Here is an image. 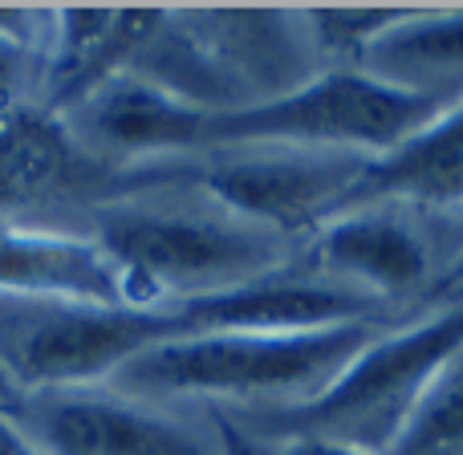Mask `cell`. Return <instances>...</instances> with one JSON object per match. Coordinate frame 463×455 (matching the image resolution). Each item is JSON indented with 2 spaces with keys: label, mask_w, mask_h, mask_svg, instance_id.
<instances>
[{
  "label": "cell",
  "mask_w": 463,
  "mask_h": 455,
  "mask_svg": "<svg viewBox=\"0 0 463 455\" xmlns=\"http://www.w3.org/2000/svg\"><path fill=\"white\" fill-rule=\"evenodd\" d=\"M415 8L419 5H309L297 13L313 45L334 57H350V65H358V57L394 24L407 21Z\"/></svg>",
  "instance_id": "5bb4252c"
},
{
  "label": "cell",
  "mask_w": 463,
  "mask_h": 455,
  "mask_svg": "<svg viewBox=\"0 0 463 455\" xmlns=\"http://www.w3.org/2000/svg\"><path fill=\"white\" fill-rule=\"evenodd\" d=\"M313 264L366 297L427 293L431 248L394 208H354L313 228Z\"/></svg>",
  "instance_id": "9c48e42d"
},
{
  "label": "cell",
  "mask_w": 463,
  "mask_h": 455,
  "mask_svg": "<svg viewBox=\"0 0 463 455\" xmlns=\"http://www.w3.org/2000/svg\"><path fill=\"white\" fill-rule=\"evenodd\" d=\"M216 440H220V448H224V455H256L252 440L244 435V427L228 423V419H220L216 423Z\"/></svg>",
  "instance_id": "ac0fdd59"
},
{
  "label": "cell",
  "mask_w": 463,
  "mask_h": 455,
  "mask_svg": "<svg viewBox=\"0 0 463 455\" xmlns=\"http://www.w3.org/2000/svg\"><path fill=\"white\" fill-rule=\"evenodd\" d=\"M456 293H463V248L456 252V261H451L448 269L435 272V280L427 285L423 301H427V305H435V301H448V297H456Z\"/></svg>",
  "instance_id": "9a60e30c"
},
{
  "label": "cell",
  "mask_w": 463,
  "mask_h": 455,
  "mask_svg": "<svg viewBox=\"0 0 463 455\" xmlns=\"http://www.w3.org/2000/svg\"><path fill=\"white\" fill-rule=\"evenodd\" d=\"M354 70L374 73L394 86L463 94V8L419 5L407 21L378 37Z\"/></svg>",
  "instance_id": "8fae6325"
},
{
  "label": "cell",
  "mask_w": 463,
  "mask_h": 455,
  "mask_svg": "<svg viewBox=\"0 0 463 455\" xmlns=\"http://www.w3.org/2000/svg\"><path fill=\"white\" fill-rule=\"evenodd\" d=\"M399 204H419V208L463 204V98H456L411 138H402L394 151L362 163L358 179L345 187L329 216L354 208H399Z\"/></svg>",
  "instance_id": "30bf717a"
},
{
  "label": "cell",
  "mask_w": 463,
  "mask_h": 455,
  "mask_svg": "<svg viewBox=\"0 0 463 455\" xmlns=\"http://www.w3.org/2000/svg\"><path fill=\"white\" fill-rule=\"evenodd\" d=\"M459 346L463 305H443L407 329H378L326 391L260 415L264 435H277L280 443L326 440L386 455L435 370Z\"/></svg>",
  "instance_id": "5b68a950"
},
{
  "label": "cell",
  "mask_w": 463,
  "mask_h": 455,
  "mask_svg": "<svg viewBox=\"0 0 463 455\" xmlns=\"http://www.w3.org/2000/svg\"><path fill=\"white\" fill-rule=\"evenodd\" d=\"M24 427L41 455H224L187 423L118 391H45L24 399Z\"/></svg>",
  "instance_id": "52a82bcc"
},
{
  "label": "cell",
  "mask_w": 463,
  "mask_h": 455,
  "mask_svg": "<svg viewBox=\"0 0 463 455\" xmlns=\"http://www.w3.org/2000/svg\"><path fill=\"white\" fill-rule=\"evenodd\" d=\"M195 334L203 326L192 297L155 309L0 297V383L21 399L98 386L138 354Z\"/></svg>",
  "instance_id": "277c9868"
},
{
  "label": "cell",
  "mask_w": 463,
  "mask_h": 455,
  "mask_svg": "<svg viewBox=\"0 0 463 455\" xmlns=\"http://www.w3.org/2000/svg\"><path fill=\"white\" fill-rule=\"evenodd\" d=\"M280 455H378V451L345 448V443H326V440H288Z\"/></svg>",
  "instance_id": "e0dca14e"
},
{
  "label": "cell",
  "mask_w": 463,
  "mask_h": 455,
  "mask_svg": "<svg viewBox=\"0 0 463 455\" xmlns=\"http://www.w3.org/2000/svg\"><path fill=\"white\" fill-rule=\"evenodd\" d=\"M386 455H463V346L435 370Z\"/></svg>",
  "instance_id": "4fadbf2b"
},
{
  "label": "cell",
  "mask_w": 463,
  "mask_h": 455,
  "mask_svg": "<svg viewBox=\"0 0 463 455\" xmlns=\"http://www.w3.org/2000/svg\"><path fill=\"white\" fill-rule=\"evenodd\" d=\"M362 155L305 151V147H232L195 159L151 163L135 171V184H184L240 220H252L280 236L313 232L334 212L345 187L358 179Z\"/></svg>",
  "instance_id": "8992f818"
},
{
  "label": "cell",
  "mask_w": 463,
  "mask_h": 455,
  "mask_svg": "<svg viewBox=\"0 0 463 455\" xmlns=\"http://www.w3.org/2000/svg\"><path fill=\"white\" fill-rule=\"evenodd\" d=\"M0 297L143 309L94 236L0 220Z\"/></svg>",
  "instance_id": "ba28073f"
},
{
  "label": "cell",
  "mask_w": 463,
  "mask_h": 455,
  "mask_svg": "<svg viewBox=\"0 0 463 455\" xmlns=\"http://www.w3.org/2000/svg\"><path fill=\"white\" fill-rule=\"evenodd\" d=\"M86 147L61 114L41 102L0 114V208L29 204L70 187L86 163Z\"/></svg>",
  "instance_id": "7c38bea8"
},
{
  "label": "cell",
  "mask_w": 463,
  "mask_h": 455,
  "mask_svg": "<svg viewBox=\"0 0 463 455\" xmlns=\"http://www.w3.org/2000/svg\"><path fill=\"white\" fill-rule=\"evenodd\" d=\"M463 94H431L383 81L354 65L321 70L305 86L232 110H203L195 127V155L232 147H305L374 159L411 138Z\"/></svg>",
  "instance_id": "3957f363"
},
{
  "label": "cell",
  "mask_w": 463,
  "mask_h": 455,
  "mask_svg": "<svg viewBox=\"0 0 463 455\" xmlns=\"http://www.w3.org/2000/svg\"><path fill=\"white\" fill-rule=\"evenodd\" d=\"M90 236L118 264L143 309L277 277L285 252L280 232L232 216L212 200L208 208L114 200L98 208Z\"/></svg>",
  "instance_id": "6da1fadb"
},
{
  "label": "cell",
  "mask_w": 463,
  "mask_h": 455,
  "mask_svg": "<svg viewBox=\"0 0 463 455\" xmlns=\"http://www.w3.org/2000/svg\"><path fill=\"white\" fill-rule=\"evenodd\" d=\"M374 321L317 329H232L175 337L130 358L110 383L127 394H208V399H277L297 407L326 391L345 362L370 346Z\"/></svg>",
  "instance_id": "7a4b0ae2"
},
{
  "label": "cell",
  "mask_w": 463,
  "mask_h": 455,
  "mask_svg": "<svg viewBox=\"0 0 463 455\" xmlns=\"http://www.w3.org/2000/svg\"><path fill=\"white\" fill-rule=\"evenodd\" d=\"M0 455H41L37 443L24 435V427L5 411H0Z\"/></svg>",
  "instance_id": "2e32d148"
}]
</instances>
